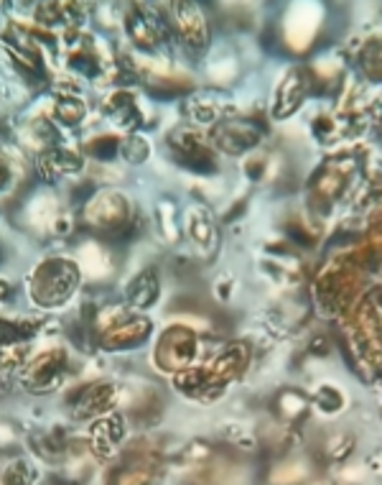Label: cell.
I'll use <instances>...</instances> for the list:
<instances>
[{
  "label": "cell",
  "mask_w": 382,
  "mask_h": 485,
  "mask_svg": "<svg viewBox=\"0 0 382 485\" xmlns=\"http://www.w3.org/2000/svg\"><path fill=\"white\" fill-rule=\"evenodd\" d=\"M260 139V126L253 120H227L215 130V140L219 149L227 153H242L253 149Z\"/></svg>",
  "instance_id": "cell-4"
},
{
  "label": "cell",
  "mask_w": 382,
  "mask_h": 485,
  "mask_svg": "<svg viewBox=\"0 0 382 485\" xmlns=\"http://www.w3.org/2000/svg\"><path fill=\"white\" fill-rule=\"evenodd\" d=\"M107 113L113 118L117 126L123 128H136L140 123V108L127 92H117L107 102Z\"/></svg>",
  "instance_id": "cell-12"
},
{
  "label": "cell",
  "mask_w": 382,
  "mask_h": 485,
  "mask_svg": "<svg viewBox=\"0 0 382 485\" xmlns=\"http://www.w3.org/2000/svg\"><path fill=\"white\" fill-rule=\"evenodd\" d=\"M148 143L146 139H140V136H130L126 140V146H123V156H126L127 161H133V164H138V161H146L148 159Z\"/></svg>",
  "instance_id": "cell-18"
},
{
  "label": "cell",
  "mask_w": 382,
  "mask_h": 485,
  "mask_svg": "<svg viewBox=\"0 0 382 485\" xmlns=\"http://www.w3.org/2000/svg\"><path fill=\"white\" fill-rule=\"evenodd\" d=\"M168 143H171V149H174V156H176L178 164H184L186 169H191V171H196V174H212V171H216L212 153H209V149L204 146L202 139H199L196 133H191V130H176Z\"/></svg>",
  "instance_id": "cell-3"
},
{
  "label": "cell",
  "mask_w": 382,
  "mask_h": 485,
  "mask_svg": "<svg viewBox=\"0 0 382 485\" xmlns=\"http://www.w3.org/2000/svg\"><path fill=\"white\" fill-rule=\"evenodd\" d=\"M158 276H156V271L148 268V271H143L138 279L130 284V289H127V299H130V304L133 306H151L156 299H158Z\"/></svg>",
  "instance_id": "cell-11"
},
{
  "label": "cell",
  "mask_w": 382,
  "mask_h": 485,
  "mask_svg": "<svg viewBox=\"0 0 382 485\" xmlns=\"http://www.w3.org/2000/svg\"><path fill=\"white\" fill-rule=\"evenodd\" d=\"M117 151H120V143H117L113 136H102L100 140H95V143L89 146V153H92V156H97V159H102V161H110V159H115Z\"/></svg>",
  "instance_id": "cell-19"
},
{
  "label": "cell",
  "mask_w": 382,
  "mask_h": 485,
  "mask_svg": "<svg viewBox=\"0 0 382 485\" xmlns=\"http://www.w3.org/2000/svg\"><path fill=\"white\" fill-rule=\"evenodd\" d=\"M126 421L120 414L105 417V419L95 421L92 427V452L100 459H113L120 452V442L126 437Z\"/></svg>",
  "instance_id": "cell-5"
},
{
  "label": "cell",
  "mask_w": 382,
  "mask_h": 485,
  "mask_svg": "<svg viewBox=\"0 0 382 485\" xmlns=\"http://www.w3.org/2000/svg\"><path fill=\"white\" fill-rule=\"evenodd\" d=\"M64 370H66V357L59 350H49L38 356L28 370H25L24 383L28 391L34 394H49L56 386H62Z\"/></svg>",
  "instance_id": "cell-1"
},
{
  "label": "cell",
  "mask_w": 382,
  "mask_h": 485,
  "mask_svg": "<svg viewBox=\"0 0 382 485\" xmlns=\"http://www.w3.org/2000/svg\"><path fill=\"white\" fill-rule=\"evenodd\" d=\"M79 169H82V159L72 151H49L46 156H41V161H38V171L49 181L56 177H64V174H75Z\"/></svg>",
  "instance_id": "cell-10"
},
{
  "label": "cell",
  "mask_w": 382,
  "mask_h": 485,
  "mask_svg": "<svg viewBox=\"0 0 382 485\" xmlns=\"http://www.w3.org/2000/svg\"><path fill=\"white\" fill-rule=\"evenodd\" d=\"M362 69L372 79H382V41H369L362 51Z\"/></svg>",
  "instance_id": "cell-15"
},
{
  "label": "cell",
  "mask_w": 382,
  "mask_h": 485,
  "mask_svg": "<svg viewBox=\"0 0 382 485\" xmlns=\"http://www.w3.org/2000/svg\"><path fill=\"white\" fill-rule=\"evenodd\" d=\"M69 434L64 427H51V429H44L34 437V449L41 459L46 462H59V459L66 458L69 452Z\"/></svg>",
  "instance_id": "cell-8"
},
{
  "label": "cell",
  "mask_w": 382,
  "mask_h": 485,
  "mask_svg": "<svg viewBox=\"0 0 382 485\" xmlns=\"http://www.w3.org/2000/svg\"><path fill=\"white\" fill-rule=\"evenodd\" d=\"M161 408H164V404H161L158 391L140 388V394L136 398H130V404H127V417L138 427H151L161 417Z\"/></svg>",
  "instance_id": "cell-7"
},
{
  "label": "cell",
  "mask_w": 382,
  "mask_h": 485,
  "mask_svg": "<svg viewBox=\"0 0 382 485\" xmlns=\"http://www.w3.org/2000/svg\"><path fill=\"white\" fill-rule=\"evenodd\" d=\"M317 404L321 411H327V414H337V411L344 407V396H342V391H337L334 386H321V388L317 391Z\"/></svg>",
  "instance_id": "cell-17"
},
{
  "label": "cell",
  "mask_w": 382,
  "mask_h": 485,
  "mask_svg": "<svg viewBox=\"0 0 382 485\" xmlns=\"http://www.w3.org/2000/svg\"><path fill=\"white\" fill-rule=\"evenodd\" d=\"M115 404V386L113 383H89L76 388L75 398H72V417L76 421L100 419L105 411H110Z\"/></svg>",
  "instance_id": "cell-2"
},
{
  "label": "cell",
  "mask_w": 382,
  "mask_h": 485,
  "mask_svg": "<svg viewBox=\"0 0 382 485\" xmlns=\"http://www.w3.org/2000/svg\"><path fill=\"white\" fill-rule=\"evenodd\" d=\"M306 411H308V401L304 394L288 388L278 396V417L286 424H298L301 419H306Z\"/></svg>",
  "instance_id": "cell-13"
},
{
  "label": "cell",
  "mask_w": 382,
  "mask_h": 485,
  "mask_svg": "<svg viewBox=\"0 0 382 485\" xmlns=\"http://www.w3.org/2000/svg\"><path fill=\"white\" fill-rule=\"evenodd\" d=\"M56 115H59V120L64 123H79L82 120V115H85V105L82 100H76V98H66V95H59L56 98Z\"/></svg>",
  "instance_id": "cell-16"
},
{
  "label": "cell",
  "mask_w": 382,
  "mask_h": 485,
  "mask_svg": "<svg viewBox=\"0 0 382 485\" xmlns=\"http://www.w3.org/2000/svg\"><path fill=\"white\" fill-rule=\"evenodd\" d=\"M36 480V468L28 459H15L3 470V485H31Z\"/></svg>",
  "instance_id": "cell-14"
},
{
  "label": "cell",
  "mask_w": 382,
  "mask_h": 485,
  "mask_svg": "<svg viewBox=\"0 0 382 485\" xmlns=\"http://www.w3.org/2000/svg\"><path fill=\"white\" fill-rule=\"evenodd\" d=\"M306 75L301 72H291V75L283 79L278 92V102H276V118H286L291 115L301 102H304L306 95Z\"/></svg>",
  "instance_id": "cell-9"
},
{
  "label": "cell",
  "mask_w": 382,
  "mask_h": 485,
  "mask_svg": "<svg viewBox=\"0 0 382 485\" xmlns=\"http://www.w3.org/2000/svg\"><path fill=\"white\" fill-rule=\"evenodd\" d=\"M196 356V345L186 330H168L164 335V343L158 345V366L164 368H184Z\"/></svg>",
  "instance_id": "cell-6"
}]
</instances>
